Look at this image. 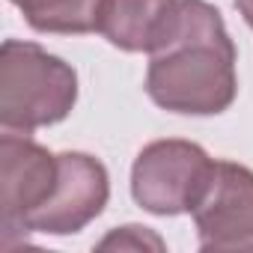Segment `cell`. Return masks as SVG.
<instances>
[{"mask_svg": "<svg viewBox=\"0 0 253 253\" xmlns=\"http://www.w3.org/2000/svg\"><path fill=\"white\" fill-rule=\"evenodd\" d=\"M146 54V92L161 110L217 116L232 107L238 51L209 0H170Z\"/></svg>", "mask_w": 253, "mask_h": 253, "instance_id": "obj_1", "label": "cell"}, {"mask_svg": "<svg viewBox=\"0 0 253 253\" xmlns=\"http://www.w3.org/2000/svg\"><path fill=\"white\" fill-rule=\"evenodd\" d=\"M78 101V72L36 42L6 39L0 48V128L33 134L63 122Z\"/></svg>", "mask_w": 253, "mask_h": 253, "instance_id": "obj_2", "label": "cell"}, {"mask_svg": "<svg viewBox=\"0 0 253 253\" xmlns=\"http://www.w3.org/2000/svg\"><path fill=\"white\" fill-rule=\"evenodd\" d=\"M214 161L200 143L191 140H155L143 146L131 164L134 203L158 217H176L194 211L209 188Z\"/></svg>", "mask_w": 253, "mask_h": 253, "instance_id": "obj_3", "label": "cell"}, {"mask_svg": "<svg viewBox=\"0 0 253 253\" xmlns=\"http://www.w3.org/2000/svg\"><path fill=\"white\" fill-rule=\"evenodd\" d=\"M60 176V155L30 140V134L3 131L0 137V206L3 247L27 241V217L51 197Z\"/></svg>", "mask_w": 253, "mask_h": 253, "instance_id": "obj_4", "label": "cell"}, {"mask_svg": "<svg viewBox=\"0 0 253 253\" xmlns=\"http://www.w3.org/2000/svg\"><path fill=\"white\" fill-rule=\"evenodd\" d=\"M110 200L107 167L86 152H60V176L51 197L27 217V235H75L89 226Z\"/></svg>", "mask_w": 253, "mask_h": 253, "instance_id": "obj_5", "label": "cell"}, {"mask_svg": "<svg viewBox=\"0 0 253 253\" xmlns=\"http://www.w3.org/2000/svg\"><path fill=\"white\" fill-rule=\"evenodd\" d=\"M191 214L200 250H253V170L214 161L209 188Z\"/></svg>", "mask_w": 253, "mask_h": 253, "instance_id": "obj_6", "label": "cell"}, {"mask_svg": "<svg viewBox=\"0 0 253 253\" xmlns=\"http://www.w3.org/2000/svg\"><path fill=\"white\" fill-rule=\"evenodd\" d=\"M167 6L170 0H107L101 36L125 54H146Z\"/></svg>", "mask_w": 253, "mask_h": 253, "instance_id": "obj_7", "label": "cell"}, {"mask_svg": "<svg viewBox=\"0 0 253 253\" xmlns=\"http://www.w3.org/2000/svg\"><path fill=\"white\" fill-rule=\"evenodd\" d=\"M24 21L36 33H101L107 0H15Z\"/></svg>", "mask_w": 253, "mask_h": 253, "instance_id": "obj_8", "label": "cell"}, {"mask_svg": "<svg viewBox=\"0 0 253 253\" xmlns=\"http://www.w3.org/2000/svg\"><path fill=\"white\" fill-rule=\"evenodd\" d=\"M98 250H164V238L158 232H152L149 226H137V223H128V226H119V229H110L98 244Z\"/></svg>", "mask_w": 253, "mask_h": 253, "instance_id": "obj_9", "label": "cell"}, {"mask_svg": "<svg viewBox=\"0 0 253 253\" xmlns=\"http://www.w3.org/2000/svg\"><path fill=\"white\" fill-rule=\"evenodd\" d=\"M235 9L241 12V18H244V24L253 30V0H235Z\"/></svg>", "mask_w": 253, "mask_h": 253, "instance_id": "obj_10", "label": "cell"}, {"mask_svg": "<svg viewBox=\"0 0 253 253\" xmlns=\"http://www.w3.org/2000/svg\"><path fill=\"white\" fill-rule=\"evenodd\" d=\"M9 3H15V0H9Z\"/></svg>", "mask_w": 253, "mask_h": 253, "instance_id": "obj_11", "label": "cell"}]
</instances>
